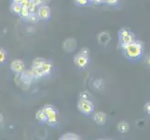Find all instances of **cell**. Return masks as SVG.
I'll return each mask as SVG.
<instances>
[{
	"mask_svg": "<svg viewBox=\"0 0 150 140\" xmlns=\"http://www.w3.org/2000/svg\"><path fill=\"white\" fill-rule=\"evenodd\" d=\"M123 54L128 60L137 61L142 58L144 53V44L139 40H134L133 42L126 45L122 48Z\"/></svg>",
	"mask_w": 150,
	"mask_h": 140,
	"instance_id": "6da1fadb",
	"label": "cell"
},
{
	"mask_svg": "<svg viewBox=\"0 0 150 140\" xmlns=\"http://www.w3.org/2000/svg\"><path fill=\"white\" fill-rule=\"evenodd\" d=\"M118 39H120V45L122 49L126 45L130 44L135 40V35L132 32L131 29L122 28L118 31Z\"/></svg>",
	"mask_w": 150,
	"mask_h": 140,
	"instance_id": "7a4b0ae2",
	"label": "cell"
},
{
	"mask_svg": "<svg viewBox=\"0 0 150 140\" xmlns=\"http://www.w3.org/2000/svg\"><path fill=\"white\" fill-rule=\"evenodd\" d=\"M42 109L44 110L46 116H47V122L46 123L50 126H54L58 122V112L56 108L51 105H45Z\"/></svg>",
	"mask_w": 150,
	"mask_h": 140,
	"instance_id": "3957f363",
	"label": "cell"
},
{
	"mask_svg": "<svg viewBox=\"0 0 150 140\" xmlns=\"http://www.w3.org/2000/svg\"><path fill=\"white\" fill-rule=\"evenodd\" d=\"M79 110L86 116H90L94 112V105L88 98H80L77 102Z\"/></svg>",
	"mask_w": 150,
	"mask_h": 140,
	"instance_id": "277c9868",
	"label": "cell"
},
{
	"mask_svg": "<svg viewBox=\"0 0 150 140\" xmlns=\"http://www.w3.org/2000/svg\"><path fill=\"white\" fill-rule=\"evenodd\" d=\"M89 53H90L89 50L87 48H84L75 56L74 61L76 67H79L80 69H83L88 65V64H89Z\"/></svg>",
	"mask_w": 150,
	"mask_h": 140,
	"instance_id": "5b68a950",
	"label": "cell"
},
{
	"mask_svg": "<svg viewBox=\"0 0 150 140\" xmlns=\"http://www.w3.org/2000/svg\"><path fill=\"white\" fill-rule=\"evenodd\" d=\"M38 15L39 20H43V21H48L50 16H51V10L50 8L48 5L42 4L41 6L38 7Z\"/></svg>",
	"mask_w": 150,
	"mask_h": 140,
	"instance_id": "8992f818",
	"label": "cell"
},
{
	"mask_svg": "<svg viewBox=\"0 0 150 140\" xmlns=\"http://www.w3.org/2000/svg\"><path fill=\"white\" fill-rule=\"evenodd\" d=\"M10 69H11L14 73L21 74V73H23L26 68H25V65L23 62L20 59H17V60L12 61L11 63H10Z\"/></svg>",
	"mask_w": 150,
	"mask_h": 140,
	"instance_id": "52a82bcc",
	"label": "cell"
},
{
	"mask_svg": "<svg viewBox=\"0 0 150 140\" xmlns=\"http://www.w3.org/2000/svg\"><path fill=\"white\" fill-rule=\"evenodd\" d=\"M21 80L23 81V84H26V85H30L31 83H32V81L35 80L34 79V76H33V73L32 71H29V70H26L25 69L23 73H21Z\"/></svg>",
	"mask_w": 150,
	"mask_h": 140,
	"instance_id": "ba28073f",
	"label": "cell"
},
{
	"mask_svg": "<svg viewBox=\"0 0 150 140\" xmlns=\"http://www.w3.org/2000/svg\"><path fill=\"white\" fill-rule=\"evenodd\" d=\"M93 121L99 125H103L106 122V114L102 111L95 113L93 116Z\"/></svg>",
	"mask_w": 150,
	"mask_h": 140,
	"instance_id": "9c48e42d",
	"label": "cell"
},
{
	"mask_svg": "<svg viewBox=\"0 0 150 140\" xmlns=\"http://www.w3.org/2000/svg\"><path fill=\"white\" fill-rule=\"evenodd\" d=\"M41 70H42L44 76H48L50 74L51 69H52V62L50 60H45L42 65L40 66Z\"/></svg>",
	"mask_w": 150,
	"mask_h": 140,
	"instance_id": "30bf717a",
	"label": "cell"
},
{
	"mask_svg": "<svg viewBox=\"0 0 150 140\" xmlns=\"http://www.w3.org/2000/svg\"><path fill=\"white\" fill-rule=\"evenodd\" d=\"M76 41L74 38L66 39L64 43V48L66 51H68V53L73 51L76 49Z\"/></svg>",
	"mask_w": 150,
	"mask_h": 140,
	"instance_id": "8fae6325",
	"label": "cell"
},
{
	"mask_svg": "<svg viewBox=\"0 0 150 140\" xmlns=\"http://www.w3.org/2000/svg\"><path fill=\"white\" fill-rule=\"evenodd\" d=\"M110 39H111L110 35L107 32H102L101 34H99V36H98V41H99V43L103 46H106L108 43H109Z\"/></svg>",
	"mask_w": 150,
	"mask_h": 140,
	"instance_id": "7c38bea8",
	"label": "cell"
},
{
	"mask_svg": "<svg viewBox=\"0 0 150 140\" xmlns=\"http://www.w3.org/2000/svg\"><path fill=\"white\" fill-rule=\"evenodd\" d=\"M35 120L41 123H46V122H47V116H46V114L42 108L35 113Z\"/></svg>",
	"mask_w": 150,
	"mask_h": 140,
	"instance_id": "4fadbf2b",
	"label": "cell"
},
{
	"mask_svg": "<svg viewBox=\"0 0 150 140\" xmlns=\"http://www.w3.org/2000/svg\"><path fill=\"white\" fill-rule=\"evenodd\" d=\"M79 139H80L79 136H77V134L74 133H67L63 134L60 137V140H79Z\"/></svg>",
	"mask_w": 150,
	"mask_h": 140,
	"instance_id": "5bb4252c",
	"label": "cell"
},
{
	"mask_svg": "<svg viewBox=\"0 0 150 140\" xmlns=\"http://www.w3.org/2000/svg\"><path fill=\"white\" fill-rule=\"evenodd\" d=\"M129 129H130V124L127 122H121L117 124V130L122 134L127 133L129 131Z\"/></svg>",
	"mask_w": 150,
	"mask_h": 140,
	"instance_id": "9a60e30c",
	"label": "cell"
},
{
	"mask_svg": "<svg viewBox=\"0 0 150 140\" xmlns=\"http://www.w3.org/2000/svg\"><path fill=\"white\" fill-rule=\"evenodd\" d=\"M22 5L20 3H11L10 5V9H11V12L15 15H20L21 11H22Z\"/></svg>",
	"mask_w": 150,
	"mask_h": 140,
	"instance_id": "2e32d148",
	"label": "cell"
},
{
	"mask_svg": "<svg viewBox=\"0 0 150 140\" xmlns=\"http://www.w3.org/2000/svg\"><path fill=\"white\" fill-rule=\"evenodd\" d=\"M29 15H30L29 9L26 8V7H23L22 11H21V13H20V17L22 18L23 20H24V21H27Z\"/></svg>",
	"mask_w": 150,
	"mask_h": 140,
	"instance_id": "e0dca14e",
	"label": "cell"
},
{
	"mask_svg": "<svg viewBox=\"0 0 150 140\" xmlns=\"http://www.w3.org/2000/svg\"><path fill=\"white\" fill-rule=\"evenodd\" d=\"M45 59L42 57H38L33 61V65H32V68H37V67H40L44 63Z\"/></svg>",
	"mask_w": 150,
	"mask_h": 140,
	"instance_id": "ac0fdd59",
	"label": "cell"
},
{
	"mask_svg": "<svg viewBox=\"0 0 150 140\" xmlns=\"http://www.w3.org/2000/svg\"><path fill=\"white\" fill-rule=\"evenodd\" d=\"M7 57H8V54L6 53V50L0 48V64H4L7 60Z\"/></svg>",
	"mask_w": 150,
	"mask_h": 140,
	"instance_id": "d6986e66",
	"label": "cell"
},
{
	"mask_svg": "<svg viewBox=\"0 0 150 140\" xmlns=\"http://www.w3.org/2000/svg\"><path fill=\"white\" fill-rule=\"evenodd\" d=\"M27 21H28V22H30V23H38V21H39L38 13H30Z\"/></svg>",
	"mask_w": 150,
	"mask_h": 140,
	"instance_id": "ffe728a7",
	"label": "cell"
},
{
	"mask_svg": "<svg viewBox=\"0 0 150 140\" xmlns=\"http://www.w3.org/2000/svg\"><path fill=\"white\" fill-rule=\"evenodd\" d=\"M75 2L76 5H79L80 7H86L91 3L89 0H75Z\"/></svg>",
	"mask_w": 150,
	"mask_h": 140,
	"instance_id": "44dd1931",
	"label": "cell"
},
{
	"mask_svg": "<svg viewBox=\"0 0 150 140\" xmlns=\"http://www.w3.org/2000/svg\"><path fill=\"white\" fill-rule=\"evenodd\" d=\"M29 11L30 13H38V7L34 5L33 3H31V5L29 6Z\"/></svg>",
	"mask_w": 150,
	"mask_h": 140,
	"instance_id": "7402d4cb",
	"label": "cell"
},
{
	"mask_svg": "<svg viewBox=\"0 0 150 140\" xmlns=\"http://www.w3.org/2000/svg\"><path fill=\"white\" fill-rule=\"evenodd\" d=\"M120 3V0H105V4L108 6H116Z\"/></svg>",
	"mask_w": 150,
	"mask_h": 140,
	"instance_id": "603a6c76",
	"label": "cell"
},
{
	"mask_svg": "<svg viewBox=\"0 0 150 140\" xmlns=\"http://www.w3.org/2000/svg\"><path fill=\"white\" fill-rule=\"evenodd\" d=\"M31 3H32V2H31V0H22V2H21V5H22V7L29 8Z\"/></svg>",
	"mask_w": 150,
	"mask_h": 140,
	"instance_id": "cb8c5ba5",
	"label": "cell"
},
{
	"mask_svg": "<svg viewBox=\"0 0 150 140\" xmlns=\"http://www.w3.org/2000/svg\"><path fill=\"white\" fill-rule=\"evenodd\" d=\"M101 85H103V81L101 80H97L94 81V86H95V88H97V89H100Z\"/></svg>",
	"mask_w": 150,
	"mask_h": 140,
	"instance_id": "d4e9b609",
	"label": "cell"
},
{
	"mask_svg": "<svg viewBox=\"0 0 150 140\" xmlns=\"http://www.w3.org/2000/svg\"><path fill=\"white\" fill-rule=\"evenodd\" d=\"M91 3L95 5H101L105 3V0H91Z\"/></svg>",
	"mask_w": 150,
	"mask_h": 140,
	"instance_id": "484cf974",
	"label": "cell"
},
{
	"mask_svg": "<svg viewBox=\"0 0 150 140\" xmlns=\"http://www.w3.org/2000/svg\"><path fill=\"white\" fill-rule=\"evenodd\" d=\"M31 2H32L34 5H35V6H38V7H39V6L42 5V1H41V0H31Z\"/></svg>",
	"mask_w": 150,
	"mask_h": 140,
	"instance_id": "4316f807",
	"label": "cell"
},
{
	"mask_svg": "<svg viewBox=\"0 0 150 140\" xmlns=\"http://www.w3.org/2000/svg\"><path fill=\"white\" fill-rule=\"evenodd\" d=\"M144 108H146V110L148 114H150V102L146 104V106H144Z\"/></svg>",
	"mask_w": 150,
	"mask_h": 140,
	"instance_id": "83f0119b",
	"label": "cell"
},
{
	"mask_svg": "<svg viewBox=\"0 0 150 140\" xmlns=\"http://www.w3.org/2000/svg\"><path fill=\"white\" fill-rule=\"evenodd\" d=\"M146 64L148 66H150V55H148V56L146 57Z\"/></svg>",
	"mask_w": 150,
	"mask_h": 140,
	"instance_id": "f1b7e54d",
	"label": "cell"
},
{
	"mask_svg": "<svg viewBox=\"0 0 150 140\" xmlns=\"http://www.w3.org/2000/svg\"><path fill=\"white\" fill-rule=\"evenodd\" d=\"M42 1V4H45V5H47L50 2V0H41Z\"/></svg>",
	"mask_w": 150,
	"mask_h": 140,
	"instance_id": "f546056e",
	"label": "cell"
},
{
	"mask_svg": "<svg viewBox=\"0 0 150 140\" xmlns=\"http://www.w3.org/2000/svg\"><path fill=\"white\" fill-rule=\"evenodd\" d=\"M4 122V118H3V115L2 114H0V124H2Z\"/></svg>",
	"mask_w": 150,
	"mask_h": 140,
	"instance_id": "4dcf8cb0",
	"label": "cell"
},
{
	"mask_svg": "<svg viewBox=\"0 0 150 140\" xmlns=\"http://www.w3.org/2000/svg\"><path fill=\"white\" fill-rule=\"evenodd\" d=\"M11 1H12V3H20L21 4L22 0H11Z\"/></svg>",
	"mask_w": 150,
	"mask_h": 140,
	"instance_id": "1f68e13d",
	"label": "cell"
},
{
	"mask_svg": "<svg viewBox=\"0 0 150 140\" xmlns=\"http://www.w3.org/2000/svg\"><path fill=\"white\" fill-rule=\"evenodd\" d=\"M89 1H90V2H91V0H89Z\"/></svg>",
	"mask_w": 150,
	"mask_h": 140,
	"instance_id": "d6a6232c",
	"label": "cell"
}]
</instances>
